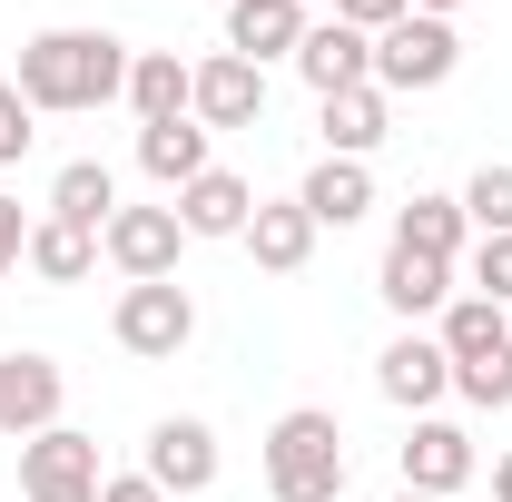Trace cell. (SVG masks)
I'll use <instances>...</instances> for the list:
<instances>
[{
  "mask_svg": "<svg viewBox=\"0 0 512 502\" xmlns=\"http://www.w3.org/2000/svg\"><path fill=\"white\" fill-rule=\"evenodd\" d=\"M40 109H30V99H20V89H10V79H0V168H20V158H30V138H40Z\"/></svg>",
  "mask_w": 512,
  "mask_h": 502,
  "instance_id": "cell-27",
  "label": "cell"
},
{
  "mask_svg": "<svg viewBox=\"0 0 512 502\" xmlns=\"http://www.w3.org/2000/svg\"><path fill=\"white\" fill-rule=\"evenodd\" d=\"M325 109V158H365L384 138V89L365 79V89H335V99H316Z\"/></svg>",
  "mask_w": 512,
  "mask_h": 502,
  "instance_id": "cell-23",
  "label": "cell"
},
{
  "mask_svg": "<svg viewBox=\"0 0 512 502\" xmlns=\"http://www.w3.org/2000/svg\"><path fill=\"white\" fill-rule=\"evenodd\" d=\"M217 10H227V0H217Z\"/></svg>",
  "mask_w": 512,
  "mask_h": 502,
  "instance_id": "cell-35",
  "label": "cell"
},
{
  "mask_svg": "<svg viewBox=\"0 0 512 502\" xmlns=\"http://www.w3.org/2000/svg\"><path fill=\"white\" fill-rule=\"evenodd\" d=\"M207 138H217V128H197V119H158V128H138V168L178 197L188 178H207V168H217V158H207Z\"/></svg>",
  "mask_w": 512,
  "mask_h": 502,
  "instance_id": "cell-17",
  "label": "cell"
},
{
  "mask_svg": "<svg viewBox=\"0 0 512 502\" xmlns=\"http://www.w3.org/2000/svg\"><path fill=\"white\" fill-rule=\"evenodd\" d=\"M40 286H79L89 266H99V237L89 227H69V217H30V256H20Z\"/></svg>",
  "mask_w": 512,
  "mask_h": 502,
  "instance_id": "cell-20",
  "label": "cell"
},
{
  "mask_svg": "<svg viewBox=\"0 0 512 502\" xmlns=\"http://www.w3.org/2000/svg\"><path fill=\"white\" fill-rule=\"evenodd\" d=\"M375 384H384V404H404V414H434L453 394V355L434 345V335H394L375 355Z\"/></svg>",
  "mask_w": 512,
  "mask_h": 502,
  "instance_id": "cell-11",
  "label": "cell"
},
{
  "mask_svg": "<svg viewBox=\"0 0 512 502\" xmlns=\"http://www.w3.org/2000/svg\"><path fill=\"white\" fill-rule=\"evenodd\" d=\"M453 60H463L453 20H424V10H404V20L375 40V89H384V99H404V89H444Z\"/></svg>",
  "mask_w": 512,
  "mask_h": 502,
  "instance_id": "cell-4",
  "label": "cell"
},
{
  "mask_svg": "<svg viewBox=\"0 0 512 502\" xmlns=\"http://www.w3.org/2000/svg\"><path fill=\"white\" fill-rule=\"evenodd\" d=\"M434 345H444L453 365H483V355H503V345H512V315L493 306V296H453V306H444V335H434Z\"/></svg>",
  "mask_w": 512,
  "mask_h": 502,
  "instance_id": "cell-22",
  "label": "cell"
},
{
  "mask_svg": "<svg viewBox=\"0 0 512 502\" xmlns=\"http://www.w3.org/2000/svg\"><path fill=\"white\" fill-rule=\"evenodd\" d=\"M296 79H306L316 99L365 89V79H375V40H365V30H345V20H316V30L296 40Z\"/></svg>",
  "mask_w": 512,
  "mask_h": 502,
  "instance_id": "cell-12",
  "label": "cell"
},
{
  "mask_svg": "<svg viewBox=\"0 0 512 502\" xmlns=\"http://www.w3.org/2000/svg\"><path fill=\"white\" fill-rule=\"evenodd\" d=\"M473 296L512 306V237H483V247H473Z\"/></svg>",
  "mask_w": 512,
  "mask_h": 502,
  "instance_id": "cell-28",
  "label": "cell"
},
{
  "mask_svg": "<svg viewBox=\"0 0 512 502\" xmlns=\"http://www.w3.org/2000/svg\"><path fill=\"white\" fill-rule=\"evenodd\" d=\"M414 10H424V20H453V10H463V0H414Z\"/></svg>",
  "mask_w": 512,
  "mask_h": 502,
  "instance_id": "cell-33",
  "label": "cell"
},
{
  "mask_svg": "<svg viewBox=\"0 0 512 502\" xmlns=\"http://www.w3.org/2000/svg\"><path fill=\"white\" fill-rule=\"evenodd\" d=\"M266 493L276 502H345V434H335L325 404L276 414V434H266Z\"/></svg>",
  "mask_w": 512,
  "mask_h": 502,
  "instance_id": "cell-2",
  "label": "cell"
},
{
  "mask_svg": "<svg viewBox=\"0 0 512 502\" xmlns=\"http://www.w3.org/2000/svg\"><path fill=\"white\" fill-rule=\"evenodd\" d=\"M375 296L404 315V325H414V315H444V306H453V266H444V256H404V247H384Z\"/></svg>",
  "mask_w": 512,
  "mask_h": 502,
  "instance_id": "cell-18",
  "label": "cell"
},
{
  "mask_svg": "<svg viewBox=\"0 0 512 502\" xmlns=\"http://www.w3.org/2000/svg\"><path fill=\"white\" fill-rule=\"evenodd\" d=\"M394 502H434V493H394Z\"/></svg>",
  "mask_w": 512,
  "mask_h": 502,
  "instance_id": "cell-34",
  "label": "cell"
},
{
  "mask_svg": "<svg viewBox=\"0 0 512 502\" xmlns=\"http://www.w3.org/2000/svg\"><path fill=\"white\" fill-rule=\"evenodd\" d=\"M463 227L512 237V158H503V168H473V188H463Z\"/></svg>",
  "mask_w": 512,
  "mask_h": 502,
  "instance_id": "cell-25",
  "label": "cell"
},
{
  "mask_svg": "<svg viewBox=\"0 0 512 502\" xmlns=\"http://www.w3.org/2000/svg\"><path fill=\"white\" fill-rule=\"evenodd\" d=\"M178 247H188L178 207H119V217L99 227V256L119 266L128 286H148V276H178Z\"/></svg>",
  "mask_w": 512,
  "mask_h": 502,
  "instance_id": "cell-6",
  "label": "cell"
},
{
  "mask_svg": "<svg viewBox=\"0 0 512 502\" xmlns=\"http://www.w3.org/2000/svg\"><path fill=\"white\" fill-rule=\"evenodd\" d=\"M50 217H69V227H89V237H99V227L119 217V178H109L99 158H69L60 178H50Z\"/></svg>",
  "mask_w": 512,
  "mask_h": 502,
  "instance_id": "cell-21",
  "label": "cell"
},
{
  "mask_svg": "<svg viewBox=\"0 0 512 502\" xmlns=\"http://www.w3.org/2000/svg\"><path fill=\"white\" fill-rule=\"evenodd\" d=\"M99 443L89 434H69V424H50V434H30L20 443V493L30 502H99Z\"/></svg>",
  "mask_w": 512,
  "mask_h": 502,
  "instance_id": "cell-5",
  "label": "cell"
},
{
  "mask_svg": "<svg viewBox=\"0 0 512 502\" xmlns=\"http://www.w3.org/2000/svg\"><path fill=\"white\" fill-rule=\"evenodd\" d=\"M453 394L483 404V414H503V404H512V345H503V355H483V365H453Z\"/></svg>",
  "mask_w": 512,
  "mask_h": 502,
  "instance_id": "cell-26",
  "label": "cell"
},
{
  "mask_svg": "<svg viewBox=\"0 0 512 502\" xmlns=\"http://www.w3.org/2000/svg\"><path fill=\"white\" fill-rule=\"evenodd\" d=\"M188 79L197 69L178 60V50H138V60H128V109H138V128L188 119Z\"/></svg>",
  "mask_w": 512,
  "mask_h": 502,
  "instance_id": "cell-19",
  "label": "cell"
},
{
  "mask_svg": "<svg viewBox=\"0 0 512 502\" xmlns=\"http://www.w3.org/2000/svg\"><path fill=\"white\" fill-rule=\"evenodd\" d=\"M217 463H227V453H217V434H207V424H197V414H168V424H148V453H138V473H148V483H158V493H207V483H217Z\"/></svg>",
  "mask_w": 512,
  "mask_h": 502,
  "instance_id": "cell-7",
  "label": "cell"
},
{
  "mask_svg": "<svg viewBox=\"0 0 512 502\" xmlns=\"http://www.w3.org/2000/svg\"><path fill=\"white\" fill-rule=\"evenodd\" d=\"M128 50L119 30H40V40H20V99L40 109V119H79V109H109L128 99Z\"/></svg>",
  "mask_w": 512,
  "mask_h": 502,
  "instance_id": "cell-1",
  "label": "cell"
},
{
  "mask_svg": "<svg viewBox=\"0 0 512 502\" xmlns=\"http://www.w3.org/2000/svg\"><path fill=\"white\" fill-rule=\"evenodd\" d=\"M60 394H69V375L50 355H0V434L10 443L50 434V424H60Z\"/></svg>",
  "mask_w": 512,
  "mask_h": 502,
  "instance_id": "cell-10",
  "label": "cell"
},
{
  "mask_svg": "<svg viewBox=\"0 0 512 502\" xmlns=\"http://www.w3.org/2000/svg\"><path fill=\"white\" fill-rule=\"evenodd\" d=\"M188 119H197V128H256V119H266V69L237 60V50L197 60V79H188Z\"/></svg>",
  "mask_w": 512,
  "mask_h": 502,
  "instance_id": "cell-8",
  "label": "cell"
},
{
  "mask_svg": "<svg viewBox=\"0 0 512 502\" xmlns=\"http://www.w3.org/2000/svg\"><path fill=\"white\" fill-rule=\"evenodd\" d=\"M99 502H168V493H158L148 473H109V483H99Z\"/></svg>",
  "mask_w": 512,
  "mask_h": 502,
  "instance_id": "cell-31",
  "label": "cell"
},
{
  "mask_svg": "<svg viewBox=\"0 0 512 502\" xmlns=\"http://www.w3.org/2000/svg\"><path fill=\"white\" fill-rule=\"evenodd\" d=\"M109 335H119V355H138V365H168V355H188V335H197V296L178 286V276L119 286V315H109Z\"/></svg>",
  "mask_w": 512,
  "mask_h": 502,
  "instance_id": "cell-3",
  "label": "cell"
},
{
  "mask_svg": "<svg viewBox=\"0 0 512 502\" xmlns=\"http://www.w3.org/2000/svg\"><path fill=\"white\" fill-rule=\"evenodd\" d=\"M394 247L404 256H463V197H414V207H394Z\"/></svg>",
  "mask_w": 512,
  "mask_h": 502,
  "instance_id": "cell-24",
  "label": "cell"
},
{
  "mask_svg": "<svg viewBox=\"0 0 512 502\" xmlns=\"http://www.w3.org/2000/svg\"><path fill=\"white\" fill-rule=\"evenodd\" d=\"M404 10H414V0H335V20H345V30H365V40H384Z\"/></svg>",
  "mask_w": 512,
  "mask_h": 502,
  "instance_id": "cell-29",
  "label": "cell"
},
{
  "mask_svg": "<svg viewBox=\"0 0 512 502\" xmlns=\"http://www.w3.org/2000/svg\"><path fill=\"white\" fill-rule=\"evenodd\" d=\"M168 207H178V227H188V237H247L256 188L237 178V168H207V178H188V188L168 197Z\"/></svg>",
  "mask_w": 512,
  "mask_h": 502,
  "instance_id": "cell-14",
  "label": "cell"
},
{
  "mask_svg": "<svg viewBox=\"0 0 512 502\" xmlns=\"http://www.w3.org/2000/svg\"><path fill=\"white\" fill-rule=\"evenodd\" d=\"M463 483H473V434L444 424V414H414V434H404V493L453 502Z\"/></svg>",
  "mask_w": 512,
  "mask_h": 502,
  "instance_id": "cell-9",
  "label": "cell"
},
{
  "mask_svg": "<svg viewBox=\"0 0 512 502\" xmlns=\"http://www.w3.org/2000/svg\"><path fill=\"white\" fill-rule=\"evenodd\" d=\"M296 207L316 217V237H325V227H355V217L375 207V178H365V158H316V168H306V188H296Z\"/></svg>",
  "mask_w": 512,
  "mask_h": 502,
  "instance_id": "cell-16",
  "label": "cell"
},
{
  "mask_svg": "<svg viewBox=\"0 0 512 502\" xmlns=\"http://www.w3.org/2000/svg\"><path fill=\"white\" fill-rule=\"evenodd\" d=\"M316 20H306V0H227V50L237 60H296V40H306Z\"/></svg>",
  "mask_w": 512,
  "mask_h": 502,
  "instance_id": "cell-13",
  "label": "cell"
},
{
  "mask_svg": "<svg viewBox=\"0 0 512 502\" xmlns=\"http://www.w3.org/2000/svg\"><path fill=\"white\" fill-rule=\"evenodd\" d=\"M237 247H247L266 276H296V266L316 256V217H306L296 197H276V207L256 197V217H247V237H237Z\"/></svg>",
  "mask_w": 512,
  "mask_h": 502,
  "instance_id": "cell-15",
  "label": "cell"
},
{
  "mask_svg": "<svg viewBox=\"0 0 512 502\" xmlns=\"http://www.w3.org/2000/svg\"><path fill=\"white\" fill-rule=\"evenodd\" d=\"M493 502H512V453H503V463H493Z\"/></svg>",
  "mask_w": 512,
  "mask_h": 502,
  "instance_id": "cell-32",
  "label": "cell"
},
{
  "mask_svg": "<svg viewBox=\"0 0 512 502\" xmlns=\"http://www.w3.org/2000/svg\"><path fill=\"white\" fill-rule=\"evenodd\" d=\"M20 256H30V217L20 197H0V276H20Z\"/></svg>",
  "mask_w": 512,
  "mask_h": 502,
  "instance_id": "cell-30",
  "label": "cell"
}]
</instances>
